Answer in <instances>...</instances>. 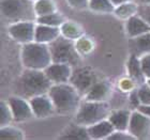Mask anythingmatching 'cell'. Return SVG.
<instances>
[{
  "label": "cell",
  "instance_id": "cell-10",
  "mask_svg": "<svg viewBox=\"0 0 150 140\" xmlns=\"http://www.w3.org/2000/svg\"><path fill=\"white\" fill-rule=\"evenodd\" d=\"M29 103L31 105L35 118L45 119L56 113V109L53 104V101L50 100L48 94L31 97L29 98Z\"/></svg>",
  "mask_w": 150,
  "mask_h": 140
},
{
  "label": "cell",
  "instance_id": "cell-33",
  "mask_svg": "<svg viewBox=\"0 0 150 140\" xmlns=\"http://www.w3.org/2000/svg\"><path fill=\"white\" fill-rule=\"evenodd\" d=\"M130 106L131 108L133 109H137L139 106L142 105L141 101H139V97H138V93H137V89L136 90H132L131 94H130Z\"/></svg>",
  "mask_w": 150,
  "mask_h": 140
},
{
  "label": "cell",
  "instance_id": "cell-19",
  "mask_svg": "<svg viewBox=\"0 0 150 140\" xmlns=\"http://www.w3.org/2000/svg\"><path fill=\"white\" fill-rule=\"evenodd\" d=\"M128 73L131 79H133L137 86L147 82V78L145 76L143 69L141 65V60L139 57H137L134 53H131V56L128 60Z\"/></svg>",
  "mask_w": 150,
  "mask_h": 140
},
{
  "label": "cell",
  "instance_id": "cell-3",
  "mask_svg": "<svg viewBox=\"0 0 150 140\" xmlns=\"http://www.w3.org/2000/svg\"><path fill=\"white\" fill-rule=\"evenodd\" d=\"M53 84L45 72L40 70L26 69L19 77V88L25 98L47 94Z\"/></svg>",
  "mask_w": 150,
  "mask_h": 140
},
{
  "label": "cell",
  "instance_id": "cell-2",
  "mask_svg": "<svg viewBox=\"0 0 150 140\" xmlns=\"http://www.w3.org/2000/svg\"><path fill=\"white\" fill-rule=\"evenodd\" d=\"M21 58L24 68L30 70L44 71L53 63L48 44L39 43L35 41L23 44Z\"/></svg>",
  "mask_w": 150,
  "mask_h": 140
},
{
  "label": "cell",
  "instance_id": "cell-32",
  "mask_svg": "<svg viewBox=\"0 0 150 140\" xmlns=\"http://www.w3.org/2000/svg\"><path fill=\"white\" fill-rule=\"evenodd\" d=\"M137 14L141 16L142 18H144L145 20H146V22L150 25V4L138 6Z\"/></svg>",
  "mask_w": 150,
  "mask_h": 140
},
{
  "label": "cell",
  "instance_id": "cell-26",
  "mask_svg": "<svg viewBox=\"0 0 150 140\" xmlns=\"http://www.w3.org/2000/svg\"><path fill=\"white\" fill-rule=\"evenodd\" d=\"M0 138L1 139H24L25 138V134L22 129H19L17 127H14V126H11L10 125H6V126H2L1 127V131H0Z\"/></svg>",
  "mask_w": 150,
  "mask_h": 140
},
{
  "label": "cell",
  "instance_id": "cell-21",
  "mask_svg": "<svg viewBox=\"0 0 150 140\" xmlns=\"http://www.w3.org/2000/svg\"><path fill=\"white\" fill-rule=\"evenodd\" d=\"M138 12V6L136 3L128 1L125 3H122L120 6H117L115 8V15L121 19H128L132 16L136 15Z\"/></svg>",
  "mask_w": 150,
  "mask_h": 140
},
{
  "label": "cell",
  "instance_id": "cell-17",
  "mask_svg": "<svg viewBox=\"0 0 150 140\" xmlns=\"http://www.w3.org/2000/svg\"><path fill=\"white\" fill-rule=\"evenodd\" d=\"M129 47L131 53H134L137 57L150 53V31L135 37H130Z\"/></svg>",
  "mask_w": 150,
  "mask_h": 140
},
{
  "label": "cell",
  "instance_id": "cell-27",
  "mask_svg": "<svg viewBox=\"0 0 150 140\" xmlns=\"http://www.w3.org/2000/svg\"><path fill=\"white\" fill-rule=\"evenodd\" d=\"M12 122H14V119H13V113L11 111L9 103H8V101L2 100L0 103V124H1V127L10 125Z\"/></svg>",
  "mask_w": 150,
  "mask_h": 140
},
{
  "label": "cell",
  "instance_id": "cell-23",
  "mask_svg": "<svg viewBox=\"0 0 150 140\" xmlns=\"http://www.w3.org/2000/svg\"><path fill=\"white\" fill-rule=\"evenodd\" d=\"M60 30L63 37L71 40H78L83 37V29L74 22H64L60 27Z\"/></svg>",
  "mask_w": 150,
  "mask_h": 140
},
{
  "label": "cell",
  "instance_id": "cell-22",
  "mask_svg": "<svg viewBox=\"0 0 150 140\" xmlns=\"http://www.w3.org/2000/svg\"><path fill=\"white\" fill-rule=\"evenodd\" d=\"M56 12V6L53 0H38L33 4V13L35 17L48 15Z\"/></svg>",
  "mask_w": 150,
  "mask_h": 140
},
{
  "label": "cell",
  "instance_id": "cell-30",
  "mask_svg": "<svg viewBox=\"0 0 150 140\" xmlns=\"http://www.w3.org/2000/svg\"><path fill=\"white\" fill-rule=\"evenodd\" d=\"M139 60H141V65L143 72H144L145 76L147 79L150 78V53L147 55H144V56L139 57Z\"/></svg>",
  "mask_w": 150,
  "mask_h": 140
},
{
  "label": "cell",
  "instance_id": "cell-6",
  "mask_svg": "<svg viewBox=\"0 0 150 140\" xmlns=\"http://www.w3.org/2000/svg\"><path fill=\"white\" fill-rule=\"evenodd\" d=\"M99 80H101L100 77L92 68L78 66L73 70L69 82L77 90L78 93L81 94V96L84 97L85 94Z\"/></svg>",
  "mask_w": 150,
  "mask_h": 140
},
{
  "label": "cell",
  "instance_id": "cell-31",
  "mask_svg": "<svg viewBox=\"0 0 150 140\" xmlns=\"http://www.w3.org/2000/svg\"><path fill=\"white\" fill-rule=\"evenodd\" d=\"M89 1L90 0H67V2L71 8L76 10H83L89 8Z\"/></svg>",
  "mask_w": 150,
  "mask_h": 140
},
{
  "label": "cell",
  "instance_id": "cell-11",
  "mask_svg": "<svg viewBox=\"0 0 150 140\" xmlns=\"http://www.w3.org/2000/svg\"><path fill=\"white\" fill-rule=\"evenodd\" d=\"M27 4L23 0H2L1 12L8 19L22 22L25 20V14L27 13Z\"/></svg>",
  "mask_w": 150,
  "mask_h": 140
},
{
  "label": "cell",
  "instance_id": "cell-35",
  "mask_svg": "<svg viewBox=\"0 0 150 140\" xmlns=\"http://www.w3.org/2000/svg\"><path fill=\"white\" fill-rule=\"evenodd\" d=\"M110 1L114 3V6H120V4H122V3L128 2V1H130V0H110Z\"/></svg>",
  "mask_w": 150,
  "mask_h": 140
},
{
  "label": "cell",
  "instance_id": "cell-13",
  "mask_svg": "<svg viewBox=\"0 0 150 140\" xmlns=\"http://www.w3.org/2000/svg\"><path fill=\"white\" fill-rule=\"evenodd\" d=\"M112 87L110 81L108 80H99L87 93L85 94L84 100L90 102H107L110 97Z\"/></svg>",
  "mask_w": 150,
  "mask_h": 140
},
{
  "label": "cell",
  "instance_id": "cell-1",
  "mask_svg": "<svg viewBox=\"0 0 150 140\" xmlns=\"http://www.w3.org/2000/svg\"><path fill=\"white\" fill-rule=\"evenodd\" d=\"M47 94L53 101L56 113L59 115H69L77 111L81 105V94L70 82L54 84Z\"/></svg>",
  "mask_w": 150,
  "mask_h": 140
},
{
  "label": "cell",
  "instance_id": "cell-25",
  "mask_svg": "<svg viewBox=\"0 0 150 140\" xmlns=\"http://www.w3.org/2000/svg\"><path fill=\"white\" fill-rule=\"evenodd\" d=\"M64 22H66V19L63 15L57 11L52 14H48V15L37 17V24H43V25L53 26V27H61Z\"/></svg>",
  "mask_w": 150,
  "mask_h": 140
},
{
  "label": "cell",
  "instance_id": "cell-34",
  "mask_svg": "<svg viewBox=\"0 0 150 140\" xmlns=\"http://www.w3.org/2000/svg\"><path fill=\"white\" fill-rule=\"evenodd\" d=\"M137 110L150 117V105H141L137 108Z\"/></svg>",
  "mask_w": 150,
  "mask_h": 140
},
{
  "label": "cell",
  "instance_id": "cell-20",
  "mask_svg": "<svg viewBox=\"0 0 150 140\" xmlns=\"http://www.w3.org/2000/svg\"><path fill=\"white\" fill-rule=\"evenodd\" d=\"M59 139H90V136H89V133H88L86 126L77 124L75 122L74 124L68 126L64 129V132L61 133Z\"/></svg>",
  "mask_w": 150,
  "mask_h": 140
},
{
  "label": "cell",
  "instance_id": "cell-28",
  "mask_svg": "<svg viewBox=\"0 0 150 140\" xmlns=\"http://www.w3.org/2000/svg\"><path fill=\"white\" fill-rule=\"evenodd\" d=\"M137 93L142 105H150V87L147 82L138 86Z\"/></svg>",
  "mask_w": 150,
  "mask_h": 140
},
{
  "label": "cell",
  "instance_id": "cell-36",
  "mask_svg": "<svg viewBox=\"0 0 150 140\" xmlns=\"http://www.w3.org/2000/svg\"><path fill=\"white\" fill-rule=\"evenodd\" d=\"M147 84H149V87H150V78H149V79H147Z\"/></svg>",
  "mask_w": 150,
  "mask_h": 140
},
{
  "label": "cell",
  "instance_id": "cell-14",
  "mask_svg": "<svg viewBox=\"0 0 150 140\" xmlns=\"http://www.w3.org/2000/svg\"><path fill=\"white\" fill-rule=\"evenodd\" d=\"M61 35L60 27H53L43 24H37L35 26V41L39 43L50 44Z\"/></svg>",
  "mask_w": 150,
  "mask_h": 140
},
{
  "label": "cell",
  "instance_id": "cell-5",
  "mask_svg": "<svg viewBox=\"0 0 150 140\" xmlns=\"http://www.w3.org/2000/svg\"><path fill=\"white\" fill-rule=\"evenodd\" d=\"M52 53V59L55 63H67L70 65H78L81 56L76 48L74 40L68 39L62 34L48 44Z\"/></svg>",
  "mask_w": 150,
  "mask_h": 140
},
{
  "label": "cell",
  "instance_id": "cell-18",
  "mask_svg": "<svg viewBox=\"0 0 150 140\" xmlns=\"http://www.w3.org/2000/svg\"><path fill=\"white\" fill-rule=\"evenodd\" d=\"M132 112L129 109H114L108 117V120L112 122L116 131L127 132L130 124Z\"/></svg>",
  "mask_w": 150,
  "mask_h": 140
},
{
  "label": "cell",
  "instance_id": "cell-12",
  "mask_svg": "<svg viewBox=\"0 0 150 140\" xmlns=\"http://www.w3.org/2000/svg\"><path fill=\"white\" fill-rule=\"evenodd\" d=\"M45 74L53 84H64L69 82L72 75V65L67 63L53 62L44 70Z\"/></svg>",
  "mask_w": 150,
  "mask_h": 140
},
{
  "label": "cell",
  "instance_id": "cell-9",
  "mask_svg": "<svg viewBox=\"0 0 150 140\" xmlns=\"http://www.w3.org/2000/svg\"><path fill=\"white\" fill-rule=\"evenodd\" d=\"M6 101L13 113L14 122H25L35 117L29 101L19 96H11Z\"/></svg>",
  "mask_w": 150,
  "mask_h": 140
},
{
  "label": "cell",
  "instance_id": "cell-37",
  "mask_svg": "<svg viewBox=\"0 0 150 140\" xmlns=\"http://www.w3.org/2000/svg\"><path fill=\"white\" fill-rule=\"evenodd\" d=\"M30 1H35H35H38V0H30Z\"/></svg>",
  "mask_w": 150,
  "mask_h": 140
},
{
  "label": "cell",
  "instance_id": "cell-7",
  "mask_svg": "<svg viewBox=\"0 0 150 140\" xmlns=\"http://www.w3.org/2000/svg\"><path fill=\"white\" fill-rule=\"evenodd\" d=\"M35 24L30 20L15 22L8 27L9 35L21 44H27L35 41Z\"/></svg>",
  "mask_w": 150,
  "mask_h": 140
},
{
  "label": "cell",
  "instance_id": "cell-4",
  "mask_svg": "<svg viewBox=\"0 0 150 140\" xmlns=\"http://www.w3.org/2000/svg\"><path fill=\"white\" fill-rule=\"evenodd\" d=\"M112 111L110 104L107 102H90L84 101L78 107L75 122L83 126H90L98 122L108 119L110 113Z\"/></svg>",
  "mask_w": 150,
  "mask_h": 140
},
{
  "label": "cell",
  "instance_id": "cell-29",
  "mask_svg": "<svg viewBox=\"0 0 150 140\" xmlns=\"http://www.w3.org/2000/svg\"><path fill=\"white\" fill-rule=\"evenodd\" d=\"M107 139L108 140H133V139H136V138H135L133 135L130 134L128 131L127 132L115 131Z\"/></svg>",
  "mask_w": 150,
  "mask_h": 140
},
{
  "label": "cell",
  "instance_id": "cell-16",
  "mask_svg": "<svg viewBox=\"0 0 150 140\" xmlns=\"http://www.w3.org/2000/svg\"><path fill=\"white\" fill-rule=\"evenodd\" d=\"M90 139H107L116 131L114 125L108 119L102 120L96 124L87 127Z\"/></svg>",
  "mask_w": 150,
  "mask_h": 140
},
{
  "label": "cell",
  "instance_id": "cell-15",
  "mask_svg": "<svg viewBox=\"0 0 150 140\" xmlns=\"http://www.w3.org/2000/svg\"><path fill=\"white\" fill-rule=\"evenodd\" d=\"M125 31H127L129 37H135L144 34L146 32H149L150 25L144 18H142L138 14H136V15L127 19Z\"/></svg>",
  "mask_w": 150,
  "mask_h": 140
},
{
  "label": "cell",
  "instance_id": "cell-24",
  "mask_svg": "<svg viewBox=\"0 0 150 140\" xmlns=\"http://www.w3.org/2000/svg\"><path fill=\"white\" fill-rule=\"evenodd\" d=\"M116 6L110 0H90L89 1V9L96 13H112L115 11Z\"/></svg>",
  "mask_w": 150,
  "mask_h": 140
},
{
  "label": "cell",
  "instance_id": "cell-8",
  "mask_svg": "<svg viewBox=\"0 0 150 140\" xmlns=\"http://www.w3.org/2000/svg\"><path fill=\"white\" fill-rule=\"evenodd\" d=\"M128 132L136 139H144L150 133V117L135 109L132 111Z\"/></svg>",
  "mask_w": 150,
  "mask_h": 140
}]
</instances>
